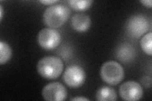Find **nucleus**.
Instances as JSON below:
<instances>
[{"mask_svg": "<svg viewBox=\"0 0 152 101\" xmlns=\"http://www.w3.org/2000/svg\"><path fill=\"white\" fill-rule=\"evenodd\" d=\"M70 8L63 4H53L48 7L43 13L42 20L49 28H57L62 26L70 17Z\"/></svg>", "mask_w": 152, "mask_h": 101, "instance_id": "nucleus-1", "label": "nucleus"}, {"mask_svg": "<svg viewBox=\"0 0 152 101\" xmlns=\"http://www.w3.org/2000/svg\"><path fill=\"white\" fill-rule=\"evenodd\" d=\"M64 67V62L60 57L46 56L38 61L37 71L42 77L53 80L58 78L62 73Z\"/></svg>", "mask_w": 152, "mask_h": 101, "instance_id": "nucleus-2", "label": "nucleus"}, {"mask_svg": "<svg viewBox=\"0 0 152 101\" xmlns=\"http://www.w3.org/2000/svg\"><path fill=\"white\" fill-rule=\"evenodd\" d=\"M100 76L104 82L111 85H116L124 78V70L118 62L108 61L102 66Z\"/></svg>", "mask_w": 152, "mask_h": 101, "instance_id": "nucleus-3", "label": "nucleus"}, {"mask_svg": "<svg viewBox=\"0 0 152 101\" xmlns=\"http://www.w3.org/2000/svg\"><path fill=\"white\" fill-rule=\"evenodd\" d=\"M150 23L148 18L142 14L131 17L126 22V32L132 38L137 39L149 30Z\"/></svg>", "mask_w": 152, "mask_h": 101, "instance_id": "nucleus-4", "label": "nucleus"}, {"mask_svg": "<svg viewBox=\"0 0 152 101\" xmlns=\"http://www.w3.org/2000/svg\"><path fill=\"white\" fill-rule=\"evenodd\" d=\"M60 33L55 28H44L38 33V44L46 50L55 49L60 44Z\"/></svg>", "mask_w": 152, "mask_h": 101, "instance_id": "nucleus-5", "label": "nucleus"}, {"mask_svg": "<svg viewBox=\"0 0 152 101\" xmlns=\"http://www.w3.org/2000/svg\"><path fill=\"white\" fill-rule=\"evenodd\" d=\"M65 84L71 88H79L86 80V73L84 69L79 65H71L66 68L63 75Z\"/></svg>", "mask_w": 152, "mask_h": 101, "instance_id": "nucleus-6", "label": "nucleus"}, {"mask_svg": "<svg viewBox=\"0 0 152 101\" xmlns=\"http://www.w3.org/2000/svg\"><path fill=\"white\" fill-rule=\"evenodd\" d=\"M118 91L121 97L127 101L139 100L143 94L142 86L135 81H128L122 84Z\"/></svg>", "mask_w": 152, "mask_h": 101, "instance_id": "nucleus-7", "label": "nucleus"}, {"mask_svg": "<svg viewBox=\"0 0 152 101\" xmlns=\"http://www.w3.org/2000/svg\"><path fill=\"white\" fill-rule=\"evenodd\" d=\"M42 96L48 101H62L67 97V90L61 83L53 82L44 86Z\"/></svg>", "mask_w": 152, "mask_h": 101, "instance_id": "nucleus-8", "label": "nucleus"}, {"mask_svg": "<svg viewBox=\"0 0 152 101\" xmlns=\"http://www.w3.org/2000/svg\"><path fill=\"white\" fill-rule=\"evenodd\" d=\"M91 18L85 13L75 14L71 19V25L78 32H86L91 27Z\"/></svg>", "mask_w": 152, "mask_h": 101, "instance_id": "nucleus-9", "label": "nucleus"}, {"mask_svg": "<svg viewBox=\"0 0 152 101\" xmlns=\"http://www.w3.org/2000/svg\"><path fill=\"white\" fill-rule=\"evenodd\" d=\"M135 55L136 51L134 47L128 43L122 44L116 51V57L124 63L133 60Z\"/></svg>", "mask_w": 152, "mask_h": 101, "instance_id": "nucleus-10", "label": "nucleus"}, {"mask_svg": "<svg viewBox=\"0 0 152 101\" xmlns=\"http://www.w3.org/2000/svg\"><path fill=\"white\" fill-rule=\"evenodd\" d=\"M117 99L116 91L110 86H102L96 94V99L99 101H115Z\"/></svg>", "mask_w": 152, "mask_h": 101, "instance_id": "nucleus-11", "label": "nucleus"}, {"mask_svg": "<svg viewBox=\"0 0 152 101\" xmlns=\"http://www.w3.org/2000/svg\"><path fill=\"white\" fill-rule=\"evenodd\" d=\"M12 56V50L11 47L6 42H0V64L7 63L11 59Z\"/></svg>", "mask_w": 152, "mask_h": 101, "instance_id": "nucleus-12", "label": "nucleus"}, {"mask_svg": "<svg viewBox=\"0 0 152 101\" xmlns=\"http://www.w3.org/2000/svg\"><path fill=\"white\" fill-rule=\"evenodd\" d=\"M69 6L74 10L77 12L86 10L92 6L93 1L91 0H85V1H80V0H69L67 1Z\"/></svg>", "mask_w": 152, "mask_h": 101, "instance_id": "nucleus-13", "label": "nucleus"}, {"mask_svg": "<svg viewBox=\"0 0 152 101\" xmlns=\"http://www.w3.org/2000/svg\"><path fill=\"white\" fill-rule=\"evenodd\" d=\"M152 45V33L150 32L147 33L143 37H142L140 41V46L141 49H142L146 54L149 56L151 55L152 50L151 46Z\"/></svg>", "mask_w": 152, "mask_h": 101, "instance_id": "nucleus-14", "label": "nucleus"}, {"mask_svg": "<svg viewBox=\"0 0 152 101\" xmlns=\"http://www.w3.org/2000/svg\"><path fill=\"white\" fill-rule=\"evenodd\" d=\"M141 84L143 85L145 87L150 88L151 86V79L149 76H144L141 80Z\"/></svg>", "mask_w": 152, "mask_h": 101, "instance_id": "nucleus-15", "label": "nucleus"}, {"mask_svg": "<svg viewBox=\"0 0 152 101\" xmlns=\"http://www.w3.org/2000/svg\"><path fill=\"white\" fill-rule=\"evenodd\" d=\"M39 3L46 4V5H53V4L55 3L58 2V0H41V1H39Z\"/></svg>", "mask_w": 152, "mask_h": 101, "instance_id": "nucleus-16", "label": "nucleus"}, {"mask_svg": "<svg viewBox=\"0 0 152 101\" xmlns=\"http://www.w3.org/2000/svg\"><path fill=\"white\" fill-rule=\"evenodd\" d=\"M140 2L147 8H151L152 7L151 0H141Z\"/></svg>", "mask_w": 152, "mask_h": 101, "instance_id": "nucleus-17", "label": "nucleus"}, {"mask_svg": "<svg viewBox=\"0 0 152 101\" xmlns=\"http://www.w3.org/2000/svg\"><path fill=\"white\" fill-rule=\"evenodd\" d=\"M70 100H74V101H89V99L85 98L83 97H74L72 99H70Z\"/></svg>", "mask_w": 152, "mask_h": 101, "instance_id": "nucleus-18", "label": "nucleus"}, {"mask_svg": "<svg viewBox=\"0 0 152 101\" xmlns=\"http://www.w3.org/2000/svg\"><path fill=\"white\" fill-rule=\"evenodd\" d=\"M3 16V9L1 4V5H0V20H1V21L2 20Z\"/></svg>", "mask_w": 152, "mask_h": 101, "instance_id": "nucleus-19", "label": "nucleus"}]
</instances>
